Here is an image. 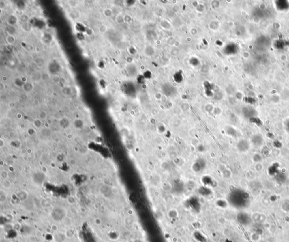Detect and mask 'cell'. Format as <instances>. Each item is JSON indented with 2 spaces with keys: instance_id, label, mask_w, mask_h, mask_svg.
<instances>
[{
  "instance_id": "277c9868",
  "label": "cell",
  "mask_w": 289,
  "mask_h": 242,
  "mask_svg": "<svg viewBox=\"0 0 289 242\" xmlns=\"http://www.w3.org/2000/svg\"><path fill=\"white\" fill-rule=\"evenodd\" d=\"M285 128H286V131L289 133V120L285 124Z\"/></svg>"
},
{
  "instance_id": "7a4b0ae2",
  "label": "cell",
  "mask_w": 289,
  "mask_h": 242,
  "mask_svg": "<svg viewBox=\"0 0 289 242\" xmlns=\"http://www.w3.org/2000/svg\"><path fill=\"white\" fill-rule=\"evenodd\" d=\"M252 143L257 147H260L263 144V139L260 135L254 136L252 139Z\"/></svg>"
},
{
  "instance_id": "6da1fadb",
  "label": "cell",
  "mask_w": 289,
  "mask_h": 242,
  "mask_svg": "<svg viewBox=\"0 0 289 242\" xmlns=\"http://www.w3.org/2000/svg\"><path fill=\"white\" fill-rule=\"evenodd\" d=\"M238 148L241 152H246L249 149V143L247 140H242L239 142L238 144Z\"/></svg>"
},
{
  "instance_id": "3957f363",
  "label": "cell",
  "mask_w": 289,
  "mask_h": 242,
  "mask_svg": "<svg viewBox=\"0 0 289 242\" xmlns=\"http://www.w3.org/2000/svg\"><path fill=\"white\" fill-rule=\"evenodd\" d=\"M10 182L7 180H5L3 182V187L5 188H9L10 187Z\"/></svg>"
}]
</instances>
